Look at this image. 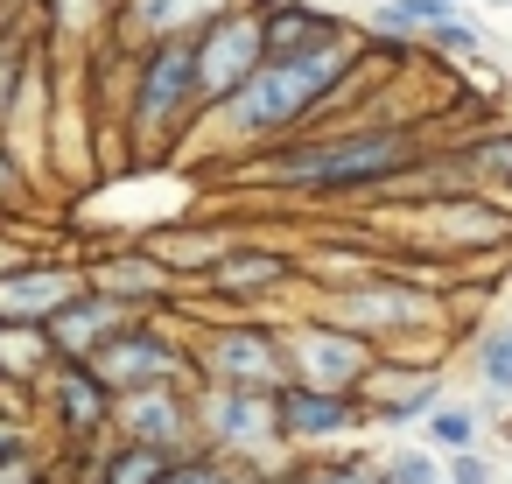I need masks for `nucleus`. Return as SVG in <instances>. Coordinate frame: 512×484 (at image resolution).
<instances>
[{"mask_svg":"<svg viewBox=\"0 0 512 484\" xmlns=\"http://www.w3.org/2000/svg\"><path fill=\"white\" fill-rule=\"evenodd\" d=\"M428 414H435V379H414L407 393L379 400V421H393V428H400V421H428Z\"/></svg>","mask_w":512,"mask_h":484,"instance_id":"22","label":"nucleus"},{"mask_svg":"<svg viewBox=\"0 0 512 484\" xmlns=\"http://www.w3.org/2000/svg\"><path fill=\"white\" fill-rule=\"evenodd\" d=\"M442 484H491V463H484L477 449H463V456H449V470H442Z\"/></svg>","mask_w":512,"mask_h":484,"instance_id":"25","label":"nucleus"},{"mask_svg":"<svg viewBox=\"0 0 512 484\" xmlns=\"http://www.w3.org/2000/svg\"><path fill=\"white\" fill-rule=\"evenodd\" d=\"M407 169V134L393 127H365V134H330V141H302L274 162L281 183H302V190H358V183H379Z\"/></svg>","mask_w":512,"mask_h":484,"instance_id":"2","label":"nucleus"},{"mask_svg":"<svg viewBox=\"0 0 512 484\" xmlns=\"http://www.w3.org/2000/svg\"><path fill=\"white\" fill-rule=\"evenodd\" d=\"M330 36H344L323 8H309V0H267L260 8V43H267V64H288V57H302V50H316V43H330Z\"/></svg>","mask_w":512,"mask_h":484,"instance_id":"10","label":"nucleus"},{"mask_svg":"<svg viewBox=\"0 0 512 484\" xmlns=\"http://www.w3.org/2000/svg\"><path fill=\"white\" fill-rule=\"evenodd\" d=\"M288 358H295L302 386H323V393H351L372 372V344L351 337V330H302L288 344Z\"/></svg>","mask_w":512,"mask_h":484,"instance_id":"5","label":"nucleus"},{"mask_svg":"<svg viewBox=\"0 0 512 484\" xmlns=\"http://www.w3.org/2000/svg\"><path fill=\"white\" fill-rule=\"evenodd\" d=\"M267 64V43H260V8H246V15H218L204 36H197V99H211V106H225L253 71Z\"/></svg>","mask_w":512,"mask_h":484,"instance_id":"3","label":"nucleus"},{"mask_svg":"<svg viewBox=\"0 0 512 484\" xmlns=\"http://www.w3.org/2000/svg\"><path fill=\"white\" fill-rule=\"evenodd\" d=\"M351 43L344 36H330V43H316V50H302V57H288V64H260L232 99H225V120H232V134H288L295 120H309L344 78H351Z\"/></svg>","mask_w":512,"mask_h":484,"instance_id":"1","label":"nucleus"},{"mask_svg":"<svg viewBox=\"0 0 512 484\" xmlns=\"http://www.w3.org/2000/svg\"><path fill=\"white\" fill-rule=\"evenodd\" d=\"M155 484H225V470L218 463H169Z\"/></svg>","mask_w":512,"mask_h":484,"instance_id":"27","label":"nucleus"},{"mask_svg":"<svg viewBox=\"0 0 512 484\" xmlns=\"http://www.w3.org/2000/svg\"><path fill=\"white\" fill-rule=\"evenodd\" d=\"M337 316H344V330H351V337H379V330L428 323V316H435V302H428L421 288H407V281H365V288L337 295Z\"/></svg>","mask_w":512,"mask_h":484,"instance_id":"6","label":"nucleus"},{"mask_svg":"<svg viewBox=\"0 0 512 484\" xmlns=\"http://www.w3.org/2000/svg\"><path fill=\"white\" fill-rule=\"evenodd\" d=\"M428 43H435V50H442V57H463V64H470V57H477V50H484V36H477V29H470V22H449V29H435V36H428Z\"/></svg>","mask_w":512,"mask_h":484,"instance_id":"24","label":"nucleus"},{"mask_svg":"<svg viewBox=\"0 0 512 484\" xmlns=\"http://www.w3.org/2000/svg\"><path fill=\"white\" fill-rule=\"evenodd\" d=\"M127 421H134L141 449H148V442H155V449H176V442H183V414H176V407H169V393H155V386L127 400Z\"/></svg>","mask_w":512,"mask_h":484,"instance_id":"15","label":"nucleus"},{"mask_svg":"<svg viewBox=\"0 0 512 484\" xmlns=\"http://www.w3.org/2000/svg\"><path fill=\"white\" fill-rule=\"evenodd\" d=\"M274 421H281L288 442H323V435L358 428V400L351 393H323V386H281L274 393Z\"/></svg>","mask_w":512,"mask_h":484,"instance_id":"7","label":"nucleus"},{"mask_svg":"<svg viewBox=\"0 0 512 484\" xmlns=\"http://www.w3.org/2000/svg\"><path fill=\"white\" fill-rule=\"evenodd\" d=\"M113 323H120V302L113 295H78L71 309L50 316V351H64L71 365H92L113 344Z\"/></svg>","mask_w":512,"mask_h":484,"instance_id":"8","label":"nucleus"},{"mask_svg":"<svg viewBox=\"0 0 512 484\" xmlns=\"http://www.w3.org/2000/svg\"><path fill=\"white\" fill-rule=\"evenodd\" d=\"M386 484H442V470H435V456H428V449H400V456H393V470H386Z\"/></svg>","mask_w":512,"mask_h":484,"instance_id":"23","label":"nucleus"},{"mask_svg":"<svg viewBox=\"0 0 512 484\" xmlns=\"http://www.w3.org/2000/svg\"><path fill=\"white\" fill-rule=\"evenodd\" d=\"M386 36H435L449 22H463V0H379V15H372Z\"/></svg>","mask_w":512,"mask_h":484,"instance_id":"14","label":"nucleus"},{"mask_svg":"<svg viewBox=\"0 0 512 484\" xmlns=\"http://www.w3.org/2000/svg\"><path fill=\"white\" fill-rule=\"evenodd\" d=\"M274 281H288L281 253H232V260H218V288H232V295H260Z\"/></svg>","mask_w":512,"mask_h":484,"instance_id":"17","label":"nucleus"},{"mask_svg":"<svg viewBox=\"0 0 512 484\" xmlns=\"http://www.w3.org/2000/svg\"><path fill=\"white\" fill-rule=\"evenodd\" d=\"M225 8H218V0H134V22L141 29H155V43H169L176 36V22H218Z\"/></svg>","mask_w":512,"mask_h":484,"instance_id":"16","label":"nucleus"},{"mask_svg":"<svg viewBox=\"0 0 512 484\" xmlns=\"http://www.w3.org/2000/svg\"><path fill=\"white\" fill-rule=\"evenodd\" d=\"M64 421H71V428H99V421H106V386L92 379V365L64 372Z\"/></svg>","mask_w":512,"mask_h":484,"instance_id":"18","label":"nucleus"},{"mask_svg":"<svg viewBox=\"0 0 512 484\" xmlns=\"http://www.w3.org/2000/svg\"><path fill=\"white\" fill-rule=\"evenodd\" d=\"M8 85H15V64H0V113H8Z\"/></svg>","mask_w":512,"mask_h":484,"instance_id":"29","label":"nucleus"},{"mask_svg":"<svg viewBox=\"0 0 512 484\" xmlns=\"http://www.w3.org/2000/svg\"><path fill=\"white\" fill-rule=\"evenodd\" d=\"M470 162H477V169H491V176H505V183H512V141H477V148H470Z\"/></svg>","mask_w":512,"mask_h":484,"instance_id":"26","label":"nucleus"},{"mask_svg":"<svg viewBox=\"0 0 512 484\" xmlns=\"http://www.w3.org/2000/svg\"><path fill=\"white\" fill-rule=\"evenodd\" d=\"M162 267L148 260H127V267H99V295H162Z\"/></svg>","mask_w":512,"mask_h":484,"instance_id":"20","label":"nucleus"},{"mask_svg":"<svg viewBox=\"0 0 512 484\" xmlns=\"http://www.w3.org/2000/svg\"><path fill=\"white\" fill-rule=\"evenodd\" d=\"M71 302H78L71 274H8V281H0V316H8V323H36V316L71 309Z\"/></svg>","mask_w":512,"mask_h":484,"instance_id":"13","label":"nucleus"},{"mask_svg":"<svg viewBox=\"0 0 512 484\" xmlns=\"http://www.w3.org/2000/svg\"><path fill=\"white\" fill-rule=\"evenodd\" d=\"M428 435H435L449 456H463V449H477V414H470V407H435V414H428Z\"/></svg>","mask_w":512,"mask_h":484,"instance_id":"21","label":"nucleus"},{"mask_svg":"<svg viewBox=\"0 0 512 484\" xmlns=\"http://www.w3.org/2000/svg\"><path fill=\"white\" fill-rule=\"evenodd\" d=\"M190 99H197V43H190V36H169V43H155L148 64H141V99H134V113L155 120V127H169V120H183Z\"/></svg>","mask_w":512,"mask_h":484,"instance_id":"4","label":"nucleus"},{"mask_svg":"<svg viewBox=\"0 0 512 484\" xmlns=\"http://www.w3.org/2000/svg\"><path fill=\"white\" fill-rule=\"evenodd\" d=\"M211 372L239 379L246 393H267V379H281V351H274L260 330H232V337L211 344Z\"/></svg>","mask_w":512,"mask_h":484,"instance_id":"12","label":"nucleus"},{"mask_svg":"<svg viewBox=\"0 0 512 484\" xmlns=\"http://www.w3.org/2000/svg\"><path fill=\"white\" fill-rule=\"evenodd\" d=\"M211 435H218L225 449H253V442L281 435L274 400H267V393H246V386H225V393L211 400Z\"/></svg>","mask_w":512,"mask_h":484,"instance_id":"11","label":"nucleus"},{"mask_svg":"<svg viewBox=\"0 0 512 484\" xmlns=\"http://www.w3.org/2000/svg\"><path fill=\"white\" fill-rule=\"evenodd\" d=\"M477 372H484V386H491V400L505 407V400H512V323L484 337V351H477Z\"/></svg>","mask_w":512,"mask_h":484,"instance_id":"19","label":"nucleus"},{"mask_svg":"<svg viewBox=\"0 0 512 484\" xmlns=\"http://www.w3.org/2000/svg\"><path fill=\"white\" fill-rule=\"evenodd\" d=\"M162 372H176V344L169 337H148V330H134V337H113L99 358H92V379L99 386H155Z\"/></svg>","mask_w":512,"mask_h":484,"instance_id":"9","label":"nucleus"},{"mask_svg":"<svg viewBox=\"0 0 512 484\" xmlns=\"http://www.w3.org/2000/svg\"><path fill=\"white\" fill-rule=\"evenodd\" d=\"M295 484H386V477H372L365 463H337V470H316V477H295Z\"/></svg>","mask_w":512,"mask_h":484,"instance_id":"28","label":"nucleus"}]
</instances>
